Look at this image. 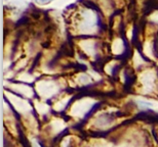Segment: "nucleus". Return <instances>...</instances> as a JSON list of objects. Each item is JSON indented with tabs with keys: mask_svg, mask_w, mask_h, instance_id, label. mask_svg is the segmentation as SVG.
Here are the masks:
<instances>
[{
	"mask_svg": "<svg viewBox=\"0 0 158 147\" xmlns=\"http://www.w3.org/2000/svg\"><path fill=\"white\" fill-rule=\"evenodd\" d=\"M53 0H35V2L37 4H40V5H46L48 4V3L52 2Z\"/></svg>",
	"mask_w": 158,
	"mask_h": 147,
	"instance_id": "1",
	"label": "nucleus"
}]
</instances>
